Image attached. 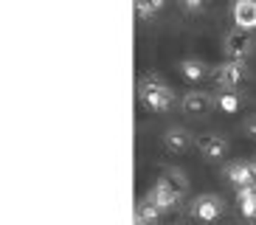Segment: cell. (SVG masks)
Here are the masks:
<instances>
[{
    "label": "cell",
    "mask_w": 256,
    "mask_h": 225,
    "mask_svg": "<svg viewBox=\"0 0 256 225\" xmlns=\"http://www.w3.org/2000/svg\"><path fill=\"white\" fill-rule=\"evenodd\" d=\"M138 98H141L150 110L166 112L169 107L174 104V90L169 88L166 82L155 79V76H144L141 82H138Z\"/></svg>",
    "instance_id": "1"
},
{
    "label": "cell",
    "mask_w": 256,
    "mask_h": 225,
    "mask_svg": "<svg viewBox=\"0 0 256 225\" xmlns=\"http://www.w3.org/2000/svg\"><path fill=\"white\" fill-rule=\"evenodd\" d=\"M242 130H245V135H248L250 141H256V112L245 118V124H242Z\"/></svg>",
    "instance_id": "17"
},
{
    "label": "cell",
    "mask_w": 256,
    "mask_h": 225,
    "mask_svg": "<svg viewBox=\"0 0 256 225\" xmlns=\"http://www.w3.org/2000/svg\"><path fill=\"white\" fill-rule=\"evenodd\" d=\"M197 150H200V155L206 160H220L228 152V141L217 132H203V135H197Z\"/></svg>",
    "instance_id": "6"
},
{
    "label": "cell",
    "mask_w": 256,
    "mask_h": 225,
    "mask_svg": "<svg viewBox=\"0 0 256 225\" xmlns=\"http://www.w3.org/2000/svg\"><path fill=\"white\" fill-rule=\"evenodd\" d=\"M226 174L234 186H236V192L240 188H250L254 186V178H256V164H240V160L236 164H228Z\"/></svg>",
    "instance_id": "7"
},
{
    "label": "cell",
    "mask_w": 256,
    "mask_h": 225,
    "mask_svg": "<svg viewBox=\"0 0 256 225\" xmlns=\"http://www.w3.org/2000/svg\"><path fill=\"white\" fill-rule=\"evenodd\" d=\"M214 102H217V107L222 112H236V110H240V96H236L234 90H220Z\"/></svg>",
    "instance_id": "15"
},
{
    "label": "cell",
    "mask_w": 256,
    "mask_h": 225,
    "mask_svg": "<svg viewBox=\"0 0 256 225\" xmlns=\"http://www.w3.org/2000/svg\"><path fill=\"white\" fill-rule=\"evenodd\" d=\"M236 206H240V214L245 220H256V188H240Z\"/></svg>",
    "instance_id": "11"
},
{
    "label": "cell",
    "mask_w": 256,
    "mask_h": 225,
    "mask_svg": "<svg viewBox=\"0 0 256 225\" xmlns=\"http://www.w3.org/2000/svg\"><path fill=\"white\" fill-rule=\"evenodd\" d=\"M160 180H164V183H169V186H172L174 192H180V194H186V188H188V178H186V172H180V169H174V166H169V169H164Z\"/></svg>",
    "instance_id": "14"
},
{
    "label": "cell",
    "mask_w": 256,
    "mask_h": 225,
    "mask_svg": "<svg viewBox=\"0 0 256 225\" xmlns=\"http://www.w3.org/2000/svg\"><path fill=\"white\" fill-rule=\"evenodd\" d=\"M132 217L141 220L144 225H152V222H158V220L164 217V214H160V211L155 208V206H152V202L146 200V197H141V200L136 202V214H132Z\"/></svg>",
    "instance_id": "13"
},
{
    "label": "cell",
    "mask_w": 256,
    "mask_h": 225,
    "mask_svg": "<svg viewBox=\"0 0 256 225\" xmlns=\"http://www.w3.org/2000/svg\"><path fill=\"white\" fill-rule=\"evenodd\" d=\"M146 200L152 202V206H155V208L160 211V214H166V211H172V208H178V202H180V192H174L172 186H169V183H164V180H155V183H152L150 186V192H146Z\"/></svg>",
    "instance_id": "3"
},
{
    "label": "cell",
    "mask_w": 256,
    "mask_h": 225,
    "mask_svg": "<svg viewBox=\"0 0 256 225\" xmlns=\"http://www.w3.org/2000/svg\"><path fill=\"white\" fill-rule=\"evenodd\" d=\"M222 211H226V202H222L220 194H214V192L197 194L194 200L188 202V214L194 220H200V222H217L222 217Z\"/></svg>",
    "instance_id": "2"
},
{
    "label": "cell",
    "mask_w": 256,
    "mask_h": 225,
    "mask_svg": "<svg viewBox=\"0 0 256 225\" xmlns=\"http://www.w3.org/2000/svg\"><path fill=\"white\" fill-rule=\"evenodd\" d=\"M166 0H136V8H138V14L141 17H152L155 12H160L164 8Z\"/></svg>",
    "instance_id": "16"
},
{
    "label": "cell",
    "mask_w": 256,
    "mask_h": 225,
    "mask_svg": "<svg viewBox=\"0 0 256 225\" xmlns=\"http://www.w3.org/2000/svg\"><path fill=\"white\" fill-rule=\"evenodd\" d=\"M250 51H254V37H250V31H231V34H226V54L231 56L234 62H242L245 56H250Z\"/></svg>",
    "instance_id": "5"
},
{
    "label": "cell",
    "mask_w": 256,
    "mask_h": 225,
    "mask_svg": "<svg viewBox=\"0 0 256 225\" xmlns=\"http://www.w3.org/2000/svg\"><path fill=\"white\" fill-rule=\"evenodd\" d=\"M234 22L242 31L256 28V0H236L234 3Z\"/></svg>",
    "instance_id": "8"
},
{
    "label": "cell",
    "mask_w": 256,
    "mask_h": 225,
    "mask_svg": "<svg viewBox=\"0 0 256 225\" xmlns=\"http://www.w3.org/2000/svg\"><path fill=\"white\" fill-rule=\"evenodd\" d=\"M208 0H180V6L188 8V12H197V8H203Z\"/></svg>",
    "instance_id": "18"
},
{
    "label": "cell",
    "mask_w": 256,
    "mask_h": 225,
    "mask_svg": "<svg viewBox=\"0 0 256 225\" xmlns=\"http://www.w3.org/2000/svg\"><path fill=\"white\" fill-rule=\"evenodd\" d=\"M183 110L192 112V116H197V112H206L211 104H214V98L206 93V90H188L186 96H183Z\"/></svg>",
    "instance_id": "10"
},
{
    "label": "cell",
    "mask_w": 256,
    "mask_h": 225,
    "mask_svg": "<svg viewBox=\"0 0 256 225\" xmlns=\"http://www.w3.org/2000/svg\"><path fill=\"white\" fill-rule=\"evenodd\" d=\"M164 144H166V150H172V152H186L188 146L197 144V141L186 127H169L164 132Z\"/></svg>",
    "instance_id": "9"
},
{
    "label": "cell",
    "mask_w": 256,
    "mask_h": 225,
    "mask_svg": "<svg viewBox=\"0 0 256 225\" xmlns=\"http://www.w3.org/2000/svg\"><path fill=\"white\" fill-rule=\"evenodd\" d=\"M178 68H180V74L186 76V79H192V82H200V79L208 74V65H206L203 60H180Z\"/></svg>",
    "instance_id": "12"
},
{
    "label": "cell",
    "mask_w": 256,
    "mask_h": 225,
    "mask_svg": "<svg viewBox=\"0 0 256 225\" xmlns=\"http://www.w3.org/2000/svg\"><path fill=\"white\" fill-rule=\"evenodd\" d=\"M214 82L226 90H234L236 84H242L245 82V68H242V62H234V60L220 62L214 68Z\"/></svg>",
    "instance_id": "4"
}]
</instances>
